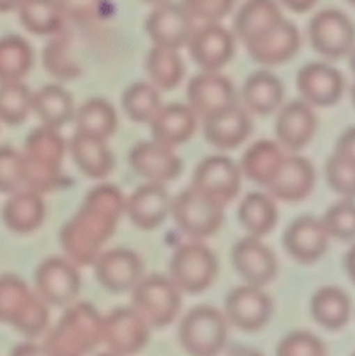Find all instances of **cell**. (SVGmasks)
<instances>
[{"label":"cell","instance_id":"cell-23","mask_svg":"<svg viewBox=\"0 0 355 356\" xmlns=\"http://www.w3.org/2000/svg\"><path fill=\"white\" fill-rule=\"evenodd\" d=\"M299 44H301V37H299L298 28L291 21L282 19L267 33L246 42L244 45H246L247 52L256 63L267 66H277L294 58Z\"/></svg>","mask_w":355,"mask_h":356},{"label":"cell","instance_id":"cell-9","mask_svg":"<svg viewBox=\"0 0 355 356\" xmlns=\"http://www.w3.org/2000/svg\"><path fill=\"white\" fill-rule=\"evenodd\" d=\"M312 47L327 59H340L350 54L355 45V26L350 17L338 9H324L308 24Z\"/></svg>","mask_w":355,"mask_h":356},{"label":"cell","instance_id":"cell-37","mask_svg":"<svg viewBox=\"0 0 355 356\" xmlns=\"http://www.w3.org/2000/svg\"><path fill=\"white\" fill-rule=\"evenodd\" d=\"M33 49L19 35L0 37V82H17L30 73L33 66Z\"/></svg>","mask_w":355,"mask_h":356},{"label":"cell","instance_id":"cell-25","mask_svg":"<svg viewBox=\"0 0 355 356\" xmlns=\"http://www.w3.org/2000/svg\"><path fill=\"white\" fill-rule=\"evenodd\" d=\"M315 184V169L312 162L303 156H285L282 165L278 167L274 179L267 184V190L277 200L296 204L312 193Z\"/></svg>","mask_w":355,"mask_h":356},{"label":"cell","instance_id":"cell-10","mask_svg":"<svg viewBox=\"0 0 355 356\" xmlns=\"http://www.w3.org/2000/svg\"><path fill=\"white\" fill-rule=\"evenodd\" d=\"M80 285L77 264L68 257H47L35 271V287L49 306L65 308L75 302Z\"/></svg>","mask_w":355,"mask_h":356},{"label":"cell","instance_id":"cell-53","mask_svg":"<svg viewBox=\"0 0 355 356\" xmlns=\"http://www.w3.org/2000/svg\"><path fill=\"white\" fill-rule=\"evenodd\" d=\"M348 65H350V70L354 72V75H355V45H354V49L350 51V54H348Z\"/></svg>","mask_w":355,"mask_h":356},{"label":"cell","instance_id":"cell-15","mask_svg":"<svg viewBox=\"0 0 355 356\" xmlns=\"http://www.w3.org/2000/svg\"><path fill=\"white\" fill-rule=\"evenodd\" d=\"M187 97L191 110L204 120L237 104L233 83L216 72H202L195 75L188 82Z\"/></svg>","mask_w":355,"mask_h":356},{"label":"cell","instance_id":"cell-45","mask_svg":"<svg viewBox=\"0 0 355 356\" xmlns=\"http://www.w3.org/2000/svg\"><path fill=\"white\" fill-rule=\"evenodd\" d=\"M23 188V155L13 146H0V193Z\"/></svg>","mask_w":355,"mask_h":356},{"label":"cell","instance_id":"cell-18","mask_svg":"<svg viewBox=\"0 0 355 356\" xmlns=\"http://www.w3.org/2000/svg\"><path fill=\"white\" fill-rule=\"evenodd\" d=\"M145 30L153 45L178 51L188 44V38L194 31V19L187 13L183 3L166 2L157 6L148 14Z\"/></svg>","mask_w":355,"mask_h":356},{"label":"cell","instance_id":"cell-40","mask_svg":"<svg viewBox=\"0 0 355 356\" xmlns=\"http://www.w3.org/2000/svg\"><path fill=\"white\" fill-rule=\"evenodd\" d=\"M42 63H44V68L47 70L49 75L59 80H75L82 73V70L70 52V35L63 30L52 35L49 44L44 47Z\"/></svg>","mask_w":355,"mask_h":356},{"label":"cell","instance_id":"cell-49","mask_svg":"<svg viewBox=\"0 0 355 356\" xmlns=\"http://www.w3.org/2000/svg\"><path fill=\"white\" fill-rule=\"evenodd\" d=\"M334 153H340V155L355 160V127L347 129L338 138L336 146H334Z\"/></svg>","mask_w":355,"mask_h":356},{"label":"cell","instance_id":"cell-24","mask_svg":"<svg viewBox=\"0 0 355 356\" xmlns=\"http://www.w3.org/2000/svg\"><path fill=\"white\" fill-rule=\"evenodd\" d=\"M317 117L312 106L303 99H294L281 108L275 120V136L278 145L289 152H299L313 139Z\"/></svg>","mask_w":355,"mask_h":356},{"label":"cell","instance_id":"cell-16","mask_svg":"<svg viewBox=\"0 0 355 356\" xmlns=\"http://www.w3.org/2000/svg\"><path fill=\"white\" fill-rule=\"evenodd\" d=\"M232 264L246 284L265 287L270 284L278 271L274 250L265 245L260 236H246L232 249Z\"/></svg>","mask_w":355,"mask_h":356},{"label":"cell","instance_id":"cell-51","mask_svg":"<svg viewBox=\"0 0 355 356\" xmlns=\"http://www.w3.org/2000/svg\"><path fill=\"white\" fill-rule=\"evenodd\" d=\"M345 270H347L348 278L355 284V245H352L345 256Z\"/></svg>","mask_w":355,"mask_h":356},{"label":"cell","instance_id":"cell-5","mask_svg":"<svg viewBox=\"0 0 355 356\" xmlns=\"http://www.w3.org/2000/svg\"><path fill=\"white\" fill-rule=\"evenodd\" d=\"M131 294V306L148 322L152 329L171 325L181 309V291L171 280V277H143Z\"/></svg>","mask_w":355,"mask_h":356},{"label":"cell","instance_id":"cell-2","mask_svg":"<svg viewBox=\"0 0 355 356\" xmlns=\"http://www.w3.org/2000/svg\"><path fill=\"white\" fill-rule=\"evenodd\" d=\"M59 129L42 124L33 129L24 141L23 188L44 195L58 190L63 181V159L66 143Z\"/></svg>","mask_w":355,"mask_h":356},{"label":"cell","instance_id":"cell-36","mask_svg":"<svg viewBox=\"0 0 355 356\" xmlns=\"http://www.w3.org/2000/svg\"><path fill=\"white\" fill-rule=\"evenodd\" d=\"M75 122V132L94 136L100 139L111 138L117 131V111L111 106L110 101L103 97H93L86 101L73 115Z\"/></svg>","mask_w":355,"mask_h":356},{"label":"cell","instance_id":"cell-3","mask_svg":"<svg viewBox=\"0 0 355 356\" xmlns=\"http://www.w3.org/2000/svg\"><path fill=\"white\" fill-rule=\"evenodd\" d=\"M103 316L89 302H72L47 332L42 351L49 355H84L101 343Z\"/></svg>","mask_w":355,"mask_h":356},{"label":"cell","instance_id":"cell-48","mask_svg":"<svg viewBox=\"0 0 355 356\" xmlns=\"http://www.w3.org/2000/svg\"><path fill=\"white\" fill-rule=\"evenodd\" d=\"M235 0H183V7L191 19L204 23H219L232 9Z\"/></svg>","mask_w":355,"mask_h":356},{"label":"cell","instance_id":"cell-35","mask_svg":"<svg viewBox=\"0 0 355 356\" xmlns=\"http://www.w3.org/2000/svg\"><path fill=\"white\" fill-rule=\"evenodd\" d=\"M31 111L42 120V124L49 127L61 129L68 122L73 120L75 104L72 96L59 86H45L40 90L33 92L31 99Z\"/></svg>","mask_w":355,"mask_h":356},{"label":"cell","instance_id":"cell-41","mask_svg":"<svg viewBox=\"0 0 355 356\" xmlns=\"http://www.w3.org/2000/svg\"><path fill=\"white\" fill-rule=\"evenodd\" d=\"M160 94L155 86L136 82L122 94V108L132 122L150 124L160 110Z\"/></svg>","mask_w":355,"mask_h":356},{"label":"cell","instance_id":"cell-31","mask_svg":"<svg viewBox=\"0 0 355 356\" xmlns=\"http://www.w3.org/2000/svg\"><path fill=\"white\" fill-rule=\"evenodd\" d=\"M284 19L275 0H247L235 16V35L246 42L267 33Z\"/></svg>","mask_w":355,"mask_h":356},{"label":"cell","instance_id":"cell-22","mask_svg":"<svg viewBox=\"0 0 355 356\" xmlns=\"http://www.w3.org/2000/svg\"><path fill=\"white\" fill-rule=\"evenodd\" d=\"M125 214L136 228L143 232L155 229L171 214V197L162 183H152L139 186L125 198Z\"/></svg>","mask_w":355,"mask_h":356},{"label":"cell","instance_id":"cell-11","mask_svg":"<svg viewBox=\"0 0 355 356\" xmlns=\"http://www.w3.org/2000/svg\"><path fill=\"white\" fill-rule=\"evenodd\" d=\"M145 318L132 306L117 308L103 318L101 343L115 355H132L141 351L150 339Z\"/></svg>","mask_w":355,"mask_h":356},{"label":"cell","instance_id":"cell-20","mask_svg":"<svg viewBox=\"0 0 355 356\" xmlns=\"http://www.w3.org/2000/svg\"><path fill=\"white\" fill-rule=\"evenodd\" d=\"M329 233L322 219L313 216H301L287 226L284 233V249L289 256L301 264L319 261L329 247Z\"/></svg>","mask_w":355,"mask_h":356},{"label":"cell","instance_id":"cell-38","mask_svg":"<svg viewBox=\"0 0 355 356\" xmlns=\"http://www.w3.org/2000/svg\"><path fill=\"white\" fill-rule=\"evenodd\" d=\"M278 211L275 202L265 193H249L239 205V221L253 236H265L275 228Z\"/></svg>","mask_w":355,"mask_h":356},{"label":"cell","instance_id":"cell-13","mask_svg":"<svg viewBox=\"0 0 355 356\" xmlns=\"http://www.w3.org/2000/svg\"><path fill=\"white\" fill-rule=\"evenodd\" d=\"M271 299L256 285L246 284L230 291L225 301V316L228 323L242 332H256L263 329L271 316Z\"/></svg>","mask_w":355,"mask_h":356},{"label":"cell","instance_id":"cell-57","mask_svg":"<svg viewBox=\"0 0 355 356\" xmlns=\"http://www.w3.org/2000/svg\"><path fill=\"white\" fill-rule=\"evenodd\" d=\"M347 2H348V3H352V6L355 7V0H347Z\"/></svg>","mask_w":355,"mask_h":356},{"label":"cell","instance_id":"cell-34","mask_svg":"<svg viewBox=\"0 0 355 356\" xmlns=\"http://www.w3.org/2000/svg\"><path fill=\"white\" fill-rule=\"evenodd\" d=\"M17 14L21 24L33 35L52 37L65 30L66 17L59 0H23Z\"/></svg>","mask_w":355,"mask_h":356},{"label":"cell","instance_id":"cell-44","mask_svg":"<svg viewBox=\"0 0 355 356\" xmlns=\"http://www.w3.org/2000/svg\"><path fill=\"white\" fill-rule=\"evenodd\" d=\"M326 179L334 193L355 198V160L333 153L326 163Z\"/></svg>","mask_w":355,"mask_h":356},{"label":"cell","instance_id":"cell-21","mask_svg":"<svg viewBox=\"0 0 355 356\" xmlns=\"http://www.w3.org/2000/svg\"><path fill=\"white\" fill-rule=\"evenodd\" d=\"M296 86L303 101L310 106H333L345 92L341 72L327 63H308L296 76Z\"/></svg>","mask_w":355,"mask_h":356},{"label":"cell","instance_id":"cell-46","mask_svg":"<svg viewBox=\"0 0 355 356\" xmlns=\"http://www.w3.org/2000/svg\"><path fill=\"white\" fill-rule=\"evenodd\" d=\"M326 353L327 350L322 341L306 330L291 332L277 346L278 356H322Z\"/></svg>","mask_w":355,"mask_h":356},{"label":"cell","instance_id":"cell-6","mask_svg":"<svg viewBox=\"0 0 355 356\" xmlns=\"http://www.w3.org/2000/svg\"><path fill=\"white\" fill-rule=\"evenodd\" d=\"M180 343L190 355L212 356L225 348L228 320L212 306H197L181 320Z\"/></svg>","mask_w":355,"mask_h":356},{"label":"cell","instance_id":"cell-28","mask_svg":"<svg viewBox=\"0 0 355 356\" xmlns=\"http://www.w3.org/2000/svg\"><path fill=\"white\" fill-rule=\"evenodd\" d=\"M2 219L10 232L28 235L42 226L45 219V204L42 195L28 188L10 193L2 207Z\"/></svg>","mask_w":355,"mask_h":356},{"label":"cell","instance_id":"cell-12","mask_svg":"<svg viewBox=\"0 0 355 356\" xmlns=\"http://www.w3.org/2000/svg\"><path fill=\"white\" fill-rule=\"evenodd\" d=\"M191 186L225 207L239 195L240 167H237L228 156H207L200 160L195 169Z\"/></svg>","mask_w":355,"mask_h":356},{"label":"cell","instance_id":"cell-52","mask_svg":"<svg viewBox=\"0 0 355 356\" xmlns=\"http://www.w3.org/2000/svg\"><path fill=\"white\" fill-rule=\"evenodd\" d=\"M23 0H0V13H10V10L17 9Z\"/></svg>","mask_w":355,"mask_h":356},{"label":"cell","instance_id":"cell-33","mask_svg":"<svg viewBox=\"0 0 355 356\" xmlns=\"http://www.w3.org/2000/svg\"><path fill=\"white\" fill-rule=\"evenodd\" d=\"M310 312H312V318L320 327L327 330H340L350 320L352 302L347 292L341 291L340 287L327 285V287H320L313 294Z\"/></svg>","mask_w":355,"mask_h":356},{"label":"cell","instance_id":"cell-39","mask_svg":"<svg viewBox=\"0 0 355 356\" xmlns=\"http://www.w3.org/2000/svg\"><path fill=\"white\" fill-rule=\"evenodd\" d=\"M145 70L157 89L171 90L180 86L184 75V65L176 49L153 45L145 59Z\"/></svg>","mask_w":355,"mask_h":356},{"label":"cell","instance_id":"cell-26","mask_svg":"<svg viewBox=\"0 0 355 356\" xmlns=\"http://www.w3.org/2000/svg\"><path fill=\"white\" fill-rule=\"evenodd\" d=\"M253 131V122L239 104L204 120V138L219 149H233L242 145Z\"/></svg>","mask_w":355,"mask_h":356},{"label":"cell","instance_id":"cell-7","mask_svg":"<svg viewBox=\"0 0 355 356\" xmlns=\"http://www.w3.org/2000/svg\"><path fill=\"white\" fill-rule=\"evenodd\" d=\"M169 273L181 292L200 294L216 280L218 259L207 245L194 240L178 247L169 263Z\"/></svg>","mask_w":355,"mask_h":356},{"label":"cell","instance_id":"cell-55","mask_svg":"<svg viewBox=\"0 0 355 356\" xmlns=\"http://www.w3.org/2000/svg\"><path fill=\"white\" fill-rule=\"evenodd\" d=\"M21 351L30 353V351H38V348H17V350H14V353H21Z\"/></svg>","mask_w":355,"mask_h":356},{"label":"cell","instance_id":"cell-14","mask_svg":"<svg viewBox=\"0 0 355 356\" xmlns=\"http://www.w3.org/2000/svg\"><path fill=\"white\" fill-rule=\"evenodd\" d=\"M93 266L97 282L115 294L131 292L145 273L141 257L131 249H111L101 252Z\"/></svg>","mask_w":355,"mask_h":356},{"label":"cell","instance_id":"cell-56","mask_svg":"<svg viewBox=\"0 0 355 356\" xmlns=\"http://www.w3.org/2000/svg\"><path fill=\"white\" fill-rule=\"evenodd\" d=\"M352 101H354V104H355V82H354V86H352Z\"/></svg>","mask_w":355,"mask_h":356},{"label":"cell","instance_id":"cell-29","mask_svg":"<svg viewBox=\"0 0 355 356\" xmlns=\"http://www.w3.org/2000/svg\"><path fill=\"white\" fill-rule=\"evenodd\" d=\"M68 148L77 169L90 179H103L113 170V153L106 146V139L75 132Z\"/></svg>","mask_w":355,"mask_h":356},{"label":"cell","instance_id":"cell-27","mask_svg":"<svg viewBox=\"0 0 355 356\" xmlns=\"http://www.w3.org/2000/svg\"><path fill=\"white\" fill-rule=\"evenodd\" d=\"M150 129L155 141L174 148L194 136L197 129V113L191 110L190 104L171 103L167 106H160L150 122Z\"/></svg>","mask_w":355,"mask_h":356},{"label":"cell","instance_id":"cell-17","mask_svg":"<svg viewBox=\"0 0 355 356\" xmlns=\"http://www.w3.org/2000/svg\"><path fill=\"white\" fill-rule=\"evenodd\" d=\"M188 52L204 72H218L233 58V35L219 23H204L191 31L188 38Z\"/></svg>","mask_w":355,"mask_h":356},{"label":"cell","instance_id":"cell-54","mask_svg":"<svg viewBox=\"0 0 355 356\" xmlns=\"http://www.w3.org/2000/svg\"><path fill=\"white\" fill-rule=\"evenodd\" d=\"M143 2L150 3V6H153V7H157V6H162V3H166V2H171V0H143Z\"/></svg>","mask_w":355,"mask_h":356},{"label":"cell","instance_id":"cell-32","mask_svg":"<svg viewBox=\"0 0 355 356\" xmlns=\"http://www.w3.org/2000/svg\"><path fill=\"white\" fill-rule=\"evenodd\" d=\"M244 104L256 115H270L284 99V86L268 72H256L244 82L240 90Z\"/></svg>","mask_w":355,"mask_h":356},{"label":"cell","instance_id":"cell-43","mask_svg":"<svg viewBox=\"0 0 355 356\" xmlns=\"http://www.w3.org/2000/svg\"><path fill=\"white\" fill-rule=\"evenodd\" d=\"M324 226H326L329 236L338 240L355 238V202L354 198H345L338 204L331 205L322 218Z\"/></svg>","mask_w":355,"mask_h":356},{"label":"cell","instance_id":"cell-19","mask_svg":"<svg viewBox=\"0 0 355 356\" xmlns=\"http://www.w3.org/2000/svg\"><path fill=\"white\" fill-rule=\"evenodd\" d=\"M129 165L138 176L152 183H169L183 170V162L174 148L155 141H141L129 152Z\"/></svg>","mask_w":355,"mask_h":356},{"label":"cell","instance_id":"cell-47","mask_svg":"<svg viewBox=\"0 0 355 356\" xmlns=\"http://www.w3.org/2000/svg\"><path fill=\"white\" fill-rule=\"evenodd\" d=\"M66 21L77 24H94L104 16L108 0H59Z\"/></svg>","mask_w":355,"mask_h":356},{"label":"cell","instance_id":"cell-1","mask_svg":"<svg viewBox=\"0 0 355 356\" xmlns=\"http://www.w3.org/2000/svg\"><path fill=\"white\" fill-rule=\"evenodd\" d=\"M122 214H125V197L115 184L93 188L79 212L63 226L59 240L65 256L77 266H93L104 243L113 236Z\"/></svg>","mask_w":355,"mask_h":356},{"label":"cell","instance_id":"cell-30","mask_svg":"<svg viewBox=\"0 0 355 356\" xmlns=\"http://www.w3.org/2000/svg\"><path fill=\"white\" fill-rule=\"evenodd\" d=\"M285 155L281 145L274 141H256L244 152L240 160V172L253 183L267 186L277 174L278 167L284 162Z\"/></svg>","mask_w":355,"mask_h":356},{"label":"cell","instance_id":"cell-8","mask_svg":"<svg viewBox=\"0 0 355 356\" xmlns=\"http://www.w3.org/2000/svg\"><path fill=\"white\" fill-rule=\"evenodd\" d=\"M171 216L184 235L202 240L214 235L221 228L225 212L223 205L190 186L171 200Z\"/></svg>","mask_w":355,"mask_h":356},{"label":"cell","instance_id":"cell-50","mask_svg":"<svg viewBox=\"0 0 355 356\" xmlns=\"http://www.w3.org/2000/svg\"><path fill=\"white\" fill-rule=\"evenodd\" d=\"M281 2L284 3L289 10H292V13L303 14L308 13L310 9H313V6H315L319 0H281Z\"/></svg>","mask_w":355,"mask_h":356},{"label":"cell","instance_id":"cell-42","mask_svg":"<svg viewBox=\"0 0 355 356\" xmlns=\"http://www.w3.org/2000/svg\"><path fill=\"white\" fill-rule=\"evenodd\" d=\"M33 92L26 83L0 82V120L7 125L23 124L31 113Z\"/></svg>","mask_w":355,"mask_h":356},{"label":"cell","instance_id":"cell-4","mask_svg":"<svg viewBox=\"0 0 355 356\" xmlns=\"http://www.w3.org/2000/svg\"><path fill=\"white\" fill-rule=\"evenodd\" d=\"M0 322L24 337L42 336L49 329V305L24 280L13 273L0 277Z\"/></svg>","mask_w":355,"mask_h":356}]
</instances>
